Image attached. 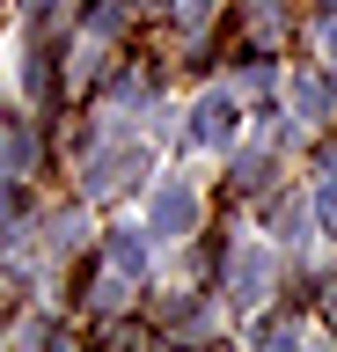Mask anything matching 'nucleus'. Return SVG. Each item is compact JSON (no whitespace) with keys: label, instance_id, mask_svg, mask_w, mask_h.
Masks as SVG:
<instances>
[{"label":"nucleus","instance_id":"7","mask_svg":"<svg viewBox=\"0 0 337 352\" xmlns=\"http://www.w3.org/2000/svg\"><path fill=\"white\" fill-rule=\"evenodd\" d=\"M301 110H308V118H323V110H330V88H323V81H301Z\"/></svg>","mask_w":337,"mask_h":352},{"label":"nucleus","instance_id":"4","mask_svg":"<svg viewBox=\"0 0 337 352\" xmlns=\"http://www.w3.org/2000/svg\"><path fill=\"white\" fill-rule=\"evenodd\" d=\"M264 279H271V257H264V250L235 257V286H242V301H257V294H264Z\"/></svg>","mask_w":337,"mask_h":352},{"label":"nucleus","instance_id":"1","mask_svg":"<svg viewBox=\"0 0 337 352\" xmlns=\"http://www.w3.org/2000/svg\"><path fill=\"white\" fill-rule=\"evenodd\" d=\"M191 220H198V198H191V184H169V191L154 198V228H161V235H191Z\"/></svg>","mask_w":337,"mask_h":352},{"label":"nucleus","instance_id":"6","mask_svg":"<svg viewBox=\"0 0 337 352\" xmlns=\"http://www.w3.org/2000/svg\"><path fill=\"white\" fill-rule=\"evenodd\" d=\"M315 220H323V235H337V176L323 184V198H315Z\"/></svg>","mask_w":337,"mask_h":352},{"label":"nucleus","instance_id":"2","mask_svg":"<svg viewBox=\"0 0 337 352\" xmlns=\"http://www.w3.org/2000/svg\"><path fill=\"white\" fill-rule=\"evenodd\" d=\"M198 140H205V147L235 140V96H205V103H198Z\"/></svg>","mask_w":337,"mask_h":352},{"label":"nucleus","instance_id":"5","mask_svg":"<svg viewBox=\"0 0 337 352\" xmlns=\"http://www.w3.org/2000/svg\"><path fill=\"white\" fill-rule=\"evenodd\" d=\"M111 257H117V272H147V250H139V235H111Z\"/></svg>","mask_w":337,"mask_h":352},{"label":"nucleus","instance_id":"3","mask_svg":"<svg viewBox=\"0 0 337 352\" xmlns=\"http://www.w3.org/2000/svg\"><path fill=\"white\" fill-rule=\"evenodd\" d=\"M139 162H147L139 147H117V154H103V162H95V191H111V184H132V169H139Z\"/></svg>","mask_w":337,"mask_h":352},{"label":"nucleus","instance_id":"8","mask_svg":"<svg viewBox=\"0 0 337 352\" xmlns=\"http://www.w3.org/2000/svg\"><path fill=\"white\" fill-rule=\"evenodd\" d=\"M213 15V0H183V22H205Z\"/></svg>","mask_w":337,"mask_h":352}]
</instances>
